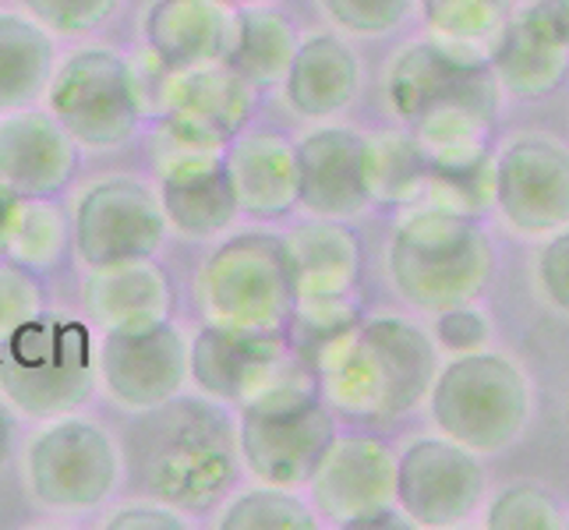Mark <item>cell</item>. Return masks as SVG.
<instances>
[{
  "label": "cell",
  "instance_id": "3957f363",
  "mask_svg": "<svg viewBox=\"0 0 569 530\" xmlns=\"http://www.w3.org/2000/svg\"><path fill=\"white\" fill-rule=\"evenodd\" d=\"M439 371L436 343L397 316L365 319L322 376V397L347 418L392 421L415 410Z\"/></svg>",
  "mask_w": 569,
  "mask_h": 530
},
{
  "label": "cell",
  "instance_id": "6da1fadb",
  "mask_svg": "<svg viewBox=\"0 0 569 530\" xmlns=\"http://www.w3.org/2000/svg\"><path fill=\"white\" fill-rule=\"evenodd\" d=\"M499 92L488 50L442 36L403 47L386 71L389 107L415 124L428 163L485 149L499 117Z\"/></svg>",
  "mask_w": 569,
  "mask_h": 530
},
{
  "label": "cell",
  "instance_id": "7bdbcfd3",
  "mask_svg": "<svg viewBox=\"0 0 569 530\" xmlns=\"http://www.w3.org/2000/svg\"><path fill=\"white\" fill-rule=\"evenodd\" d=\"M8 449H11V414H8V407L0 403V467L8 460Z\"/></svg>",
  "mask_w": 569,
  "mask_h": 530
},
{
  "label": "cell",
  "instance_id": "ab89813d",
  "mask_svg": "<svg viewBox=\"0 0 569 530\" xmlns=\"http://www.w3.org/2000/svg\"><path fill=\"white\" fill-rule=\"evenodd\" d=\"M538 280L545 298L569 316V223L556 230V238L545 244L538 259Z\"/></svg>",
  "mask_w": 569,
  "mask_h": 530
},
{
  "label": "cell",
  "instance_id": "8d00e7d4",
  "mask_svg": "<svg viewBox=\"0 0 569 530\" xmlns=\"http://www.w3.org/2000/svg\"><path fill=\"white\" fill-rule=\"evenodd\" d=\"M43 311V287L32 277V269L18 262H0V340H8L26 322Z\"/></svg>",
  "mask_w": 569,
  "mask_h": 530
},
{
  "label": "cell",
  "instance_id": "f35d334b",
  "mask_svg": "<svg viewBox=\"0 0 569 530\" xmlns=\"http://www.w3.org/2000/svg\"><path fill=\"white\" fill-rule=\"evenodd\" d=\"M436 337L449 353H470V350H485L492 340V319L488 311L475 308V301H463L453 308L436 311Z\"/></svg>",
  "mask_w": 569,
  "mask_h": 530
},
{
  "label": "cell",
  "instance_id": "4fadbf2b",
  "mask_svg": "<svg viewBox=\"0 0 569 530\" xmlns=\"http://www.w3.org/2000/svg\"><path fill=\"white\" fill-rule=\"evenodd\" d=\"M298 358L290 353L283 329H233L206 326L188 347V376L209 400L251 403L272 386H280Z\"/></svg>",
  "mask_w": 569,
  "mask_h": 530
},
{
  "label": "cell",
  "instance_id": "f6af8a7d",
  "mask_svg": "<svg viewBox=\"0 0 569 530\" xmlns=\"http://www.w3.org/2000/svg\"><path fill=\"white\" fill-rule=\"evenodd\" d=\"M566 18H569V0H566Z\"/></svg>",
  "mask_w": 569,
  "mask_h": 530
},
{
  "label": "cell",
  "instance_id": "ba28073f",
  "mask_svg": "<svg viewBox=\"0 0 569 530\" xmlns=\"http://www.w3.org/2000/svg\"><path fill=\"white\" fill-rule=\"evenodd\" d=\"M47 103L74 146L110 152L134 139L146 117V89L128 57L107 47L71 53L47 86Z\"/></svg>",
  "mask_w": 569,
  "mask_h": 530
},
{
  "label": "cell",
  "instance_id": "d6986e66",
  "mask_svg": "<svg viewBox=\"0 0 569 530\" xmlns=\"http://www.w3.org/2000/svg\"><path fill=\"white\" fill-rule=\"evenodd\" d=\"M298 206L319 220H347L371 206L368 139L355 128H319L293 146Z\"/></svg>",
  "mask_w": 569,
  "mask_h": 530
},
{
  "label": "cell",
  "instance_id": "9a60e30c",
  "mask_svg": "<svg viewBox=\"0 0 569 530\" xmlns=\"http://www.w3.org/2000/svg\"><path fill=\"white\" fill-rule=\"evenodd\" d=\"M485 496V467L453 439H415L397 457V506L415 527H457Z\"/></svg>",
  "mask_w": 569,
  "mask_h": 530
},
{
  "label": "cell",
  "instance_id": "60d3db41",
  "mask_svg": "<svg viewBox=\"0 0 569 530\" xmlns=\"http://www.w3.org/2000/svg\"><path fill=\"white\" fill-rule=\"evenodd\" d=\"M103 527L110 530H142V527H156V530H184L188 520L178 517V509L170 506H124L117 509V513H110L103 520Z\"/></svg>",
  "mask_w": 569,
  "mask_h": 530
},
{
  "label": "cell",
  "instance_id": "7c38bea8",
  "mask_svg": "<svg viewBox=\"0 0 569 530\" xmlns=\"http://www.w3.org/2000/svg\"><path fill=\"white\" fill-rule=\"evenodd\" d=\"M96 371L110 397L128 410H149L178 397L188 379V343L170 319L110 326Z\"/></svg>",
  "mask_w": 569,
  "mask_h": 530
},
{
  "label": "cell",
  "instance_id": "8fae6325",
  "mask_svg": "<svg viewBox=\"0 0 569 530\" xmlns=\"http://www.w3.org/2000/svg\"><path fill=\"white\" fill-rule=\"evenodd\" d=\"M163 233L167 216L160 194L134 177H107L74 202L71 241L89 269L152 259Z\"/></svg>",
  "mask_w": 569,
  "mask_h": 530
},
{
  "label": "cell",
  "instance_id": "f1b7e54d",
  "mask_svg": "<svg viewBox=\"0 0 569 530\" xmlns=\"http://www.w3.org/2000/svg\"><path fill=\"white\" fill-rule=\"evenodd\" d=\"M298 50V32L277 11H241L233 14V32H230V50L223 64L238 71L244 82L254 89L283 82V74Z\"/></svg>",
  "mask_w": 569,
  "mask_h": 530
},
{
  "label": "cell",
  "instance_id": "e575fe53",
  "mask_svg": "<svg viewBox=\"0 0 569 530\" xmlns=\"http://www.w3.org/2000/svg\"><path fill=\"white\" fill-rule=\"evenodd\" d=\"M485 527H492V530H556V527H562V513L545 488H538L531 481H520V484L502 488V492L492 499Z\"/></svg>",
  "mask_w": 569,
  "mask_h": 530
},
{
  "label": "cell",
  "instance_id": "ffe728a7",
  "mask_svg": "<svg viewBox=\"0 0 569 530\" xmlns=\"http://www.w3.org/2000/svg\"><path fill=\"white\" fill-rule=\"evenodd\" d=\"M160 206L167 227L188 241H206L238 220V194L220 152L181 149L160 173Z\"/></svg>",
  "mask_w": 569,
  "mask_h": 530
},
{
  "label": "cell",
  "instance_id": "74e56055",
  "mask_svg": "<svg viewBox=\"0 0 569 530\" xmlns=\"http://www.w3.org/2000/svg\"><path fill=\"white\" fill-rule=\"evenodd\" d=\"M39 26L61 36H86L100 29L121 0H22Z\"/></svg>",
  "mask_w": 569,
  "mask_h": 530
},
{
  "label": "cell",
  "instance_id": "52a82bcc",
  "mask_svg": "<svg viewBox=\"0 0 569 530\" xmlns=\"http://www.w3.org/2000/svg\"><path fill=\"white\" fill-rule=\"evenodd\" d=\"M92 364L89 329L71 316L39 311L0 340V397L29 418H61L89 400Z\"/></svg>",
  "mask_w": 569,
  "mask_h": 530
},
{
  "label": "cell",
  "instance_id": "5bb4252c",
  "mask_svg": "<svg viewBox=\"0 0 569 530\" xmlns=\"http://www.w3.org/2000/svg\"><path fill=\"white\" fill-rule=\"evenodd\" d=\"M254 103V86L227 64L170 71L163 86V124L188 152H220L248 128Z\"/></svg>",
  "mask_w": 569,
  "mask_h": 530
},
{
  "label": "cell",
  "instance_id": "44dd1931",
  "mask_svg": "<svg viewBox=\"0 0 569 530\" xmlns=\"http://www.w3.org/2000/svg\"><path fill=\"white\" fill-rule=\"evenodd\" d=\"M78 146L53 113L14 110L0 121V181L18 194L50 199L71 184Z\"/></svg>",
  "mask_w": 569,
  "mask_h": 530
},
{
  "label": "cell",
  "instance_id": "277c9868",
  "mask_svg": "<svg viewBox=\"0 0 569 530\" xmlns=\"http://www.w3.org/2000/svg\"><path fill=\"white\" fill-rule=\"evenodd\" d=\"M496 272V248L481 220L442 209H415L389 241V280L418 311H442L475 301Z\"/></svg>",
  "mask_w": 569,
  "mask_h": 530
},
{
  "label": "cell",
  "instance_id": "ac0fdd59",
  "mask_svg": "<svg viewBox=\"0 0 569 530\" xmlns=\"http://www.w3.org/2000/svg\"><path fill=\"white\" fill-rule=\"evenodd\" d=\"M308 484L322 517L361 530L382 509L397 506V453L371 436L332 439Z\"/></svg>",
  "mask_w": 569,
  "mask_h": 530
},
{
  "label": "cell",
  "instance_id": "ee69618b",
  "mask_svg": "<svg viewBox=\"0 0 569 530\" xmlns=\"http://www.w3.org/2000/svg\"><path fill=\"white\" fill-rule=\"evenodd\" d=\"M223 4H254V0H223Z\"/></svg>",
  "mask_w": 569,
  "mask_h": 530
},
{
  "label": "cell",
  "instance_id": "b9f144b4",
  "mask_svg": "<svg viewBox=\"0 0 569 530\" xmlns=\"http://www.w3.org/2000/svg\"><path fill=\"white\" fill-rule=\"evenodd\" d=\"M22 202V194L14 188H8L0 181V259H4V248H8V233H11V223H14V209Z\"/></svg>",
  "mask_w": 569,
  "mask_h": 530
},
{
  "label": "cell",
  "instance_id": "d6a6232c",
  "mask_svg": "<svg viewBox=\"0 0 569 530\" xmlns=\"http://www.w3.org/2000/svg\"><path fill=\"white\" fill-rule=\"evenodd\" d=\"M513 11L517 0H421V14L431 36L475 43L485 50Z\"/></svg>",
  "mask_w": 569,
  "mask_h": 530
},
{
  "label": "cell",
  "instance_id": "30bf717a",
  "mask_svg": "<svg viewBox=\"0 0 569 530\" xmlns=\"http://www.w3.org/2000/svg\"><path fill=\"white\" fill-rule=\"evenodd\" d=\"M121 474V453L107 431L86 418H53L26 453V484L39 506L82 513L100 506Z\"/></svg>",
  "mask_w": 569,
  "mask_h": 530
},
{
  "label": "cell",
  "instance_id": "603a6c76",
  "mask_svg": "<svg viewBox=\"0 0 569 530\" xmlns=\"http://www.w3.org/2000/svg\"><path fill=\"white\" fill-rule=\"evenodd\" d=\"M358 86V53L340 36L316 32L293 50V61L283 74V100L298 117L322 121V117H337L355 103Z\"/></svg>",
  "mask_w": 569,
  "mask_h": 530
},
{
  "label": "cell",
  "instance_id": "8992f818",
  "mask_svg": "<svg viewBox=\"0 0 569 530\" xmlns=\"http://www.w3.org/2000/svg\"><path fill=\"white\" fill-rule=\"evenodd\" d=\"M332 439L337 421L322 403L319 376L301 361L280 386L241 407L238 457L262 484H308Z\"/></svg>",
  "mask_w": 569,
  "mask_h": 530
},
{
  "label": "cell",
  "instance_id": "4316f807",
  "mask_svg": "<svg viewBox=\"0 0 569 530\" xmlns=\"http://www.w3.org/2000/svg\"><path fill=\"white\" fill-rule=\"evenodd\" d=\"M53 39L26 14L0 11V113L32 107L53 78Z\"/></svg>",
  "mask_w": 569,
  "mask_h": 530
},
{
  "label": "cell",
  "instance_id": "2e32d148",
  "mask_svg": "<svg viewBox=\"0 0 569 530\" xmlns=\"http://www.w3.org/2000/svg\"><path fill=\"white\" fill-rule=\"evenodd\" d=\"M496 209L520 233H556L569 223V149L520 134L496 156Z\"/></svg>",
  "mask_w": 569,
  "mask_h": 530
},
{
  "label": "cell",
  "instance_id": "7a4b0ae2",
  "mask_svg": "<svg viewBox=\"0 0 569 530\" xmlns=\"http://www.w3.org/2000/svg\"><path fill=\"white\" fill-rule=\"evenodd\" d=\"M124 436L131 488L170 509H209L238 474V428L220 400L170 397Z\"/></svg>",
  "mask_w": 569,
  "mask_h": 530
},
{
  "label": "cell",
  "instance_id": "d4e9b609",
  "mask_svg": "<svg viewBox=\"0 0 569 530\" xmlns=\"http://www.w3.org/2000/svg\"><path fill=\"white\" fill-rule=\"evenodd\" d=\"M223 160L241 212L277 220L298 206V163H293V146L280 134L233 139Z\"/></svg>",
  "mask_w": 569,
  "mask_h": 530
},
{
  "label": "cell",
  "instance_id": "83f0119b",
  "mask_svg": "<svg viewBox=\"0 0 569 530\" xmlns=\"http://www.w3.org/2000/svg\"><path fill=\"white\" fill-rule=\"evenodd\" d=\"M365 322L361 308L350 301V293L337 298H301L293 301L287 316V347L301 364H308L316 376L340 358V350L350 343V337Z\"/></svg>",
  "mask_w": 569,
  "mask_h": 530
},
{
  "label": "cell",
  "instance_id": "cb8c5ba5",
  "mask_svg": "<svg viewBox=\"0 0 569 530\" xmlns=\"http://www.w3.org/2000/svg\"><path fill=\"white\" fill-rule=\"evenodd\" d=\"M293 298H337L361 277V244L340 220H311L283 233Z\"/></svg>",
  "mask_w": 569,
  "mask_h": 530
},
{
  "label": "cell",
  "instance_id": "9c48e42d",
  "mask_svg": "<svg viewBox=\"0 0 569 530\" xmlns=\"http://www.w3.org/2000/svg\"><path fill=\"white\" fill-rule=\"evenodd\" d=\"M199 301L212 326L283 329L298 301L283 238L238 233L220 244L199 272Z\"/></svg>",
  "mask_w": 569,
  "mask_h": 530
},
{
  "label": "cell",
  "instance_id": "1f68e13d",
  "mask_svg": "<svg viewBox=\"0 0 569 530\" xmlns=\"http://www.w3.org/2000/svg\"><path fill=\"white\" fill-rule=\"evenodd\" d=\"M68 241H71V223L64 209L53 206L50 199L22 194V202L14 209L4 259L26 269H50L61 262Z\"/></svg>",
  "mask_w": 569,
  "mask_h": 530
},
{
  "label": "cell",
  "instance_id": "484cf974",
  "mask_svg": "<svg viewBox=\"0 0 569 530\" xmlns=\"http://www.w3.org/2000/svg\"><path fill=\"white\" fill-rule=\"evenodd\" d=\"M86 304H89V316L100 319L110 329V326H128V322L167 319L173 293L160 266H152L149 259H134V262L89 269Z\"/></svg>",
  "mask_w": 569,
  "mask_h": 530
},
{
  "label": "cell",
  "instance_id": "d590c367",
  "mask_svg": "<svg viewBox=\"0 0 569 530\" xmlns=\"http://www.w3.org/2000/svg\"><path fill=\"white\" fill-rule=\"evenodd\" d=\"M332 26L350 36H386L407 22L415 0H319Z\"/></svg>",
  "mask_w": 569,
  "mask_h": 530
},
{
  "label": "cell",
  "instance_id": "f546056e",
  "mask_svg": "<svg viewBox=\"0 0 569 530\" xmlns=\"http://www.w3.org/2000/svg\"><path fill=\"white\" fill-rule=\"evenodd\" d=\"M421 199L463 220H485L488 209H496V156L485 146L449 160H431Z\"/></svg>",
  "mask_w": 569,
  "mask_h": 530
},
{
  "label": "cell",
  "instance_id": "7402d4cb",
  "mask_svg": "<svg viewBox=\"0 0 569 530\" xmlns=\"http://www.w3.org/2000/svg\"><path fill=\"white\" fill-rule=\"evenodd\" d=\"M146 47L167 74L223 64L233 14L223 0H152L146 11Z\"/></svg>",
  "mask_w": 569,
  "mask_h": 530
},
{
  "label": "cell",
  "instance_id": "836d02e7",
  "mask_svg": "<svg viewBox=\"0 0 569 530\" xmlns=\"http://www.w3.org/2000/svg\"><path fill=\"white\" fill-rule=\"evenodd\" d=\"M220 530H316L319 520L311 517V509L290 496L287 488L266 484V488H251V492L238 496L223 517L216 520Z\"/></svg>",
  "mask_w": 569,
  "mask_h": 530
},
{
  "label": "cell",
  "instance_id": "5b68a950",
  "mask_svg": "<svg viewBox=\"0 0 569 530\" xmlns=\"http://www.w3.org/2000/svg\"><path fill=\"white\" fill-rule=\"evenodd\" d=\"M431 421L446 439L478 457L513 446L531 418V382L506 353H457L428 389Z\"/></svg>",
  "mask_w": 569,
  "mask_h": 530
},
{
  "label": "cell",
  "instance_id": "4dcf8cb0",
  "mask_svg": "<svg viewBox=\"0 0 569 530\" xmlns=\"http://www.w3.org/2000/svg\"><path fill=\"white\" fill-rule=\"evenodd\" d=\"M428 184V156L407 131H382L368 139V188L379 206H415Z\"/></svg>",
  "mask_w": 569,
  "mask_h": 530
},
{
  "label": "cell",
  "instance_id": "e0dca14e",
  "mask_svg": "<svg viewBox=\"0 0 569 530\" xmlns=\"http://www.w3.org/2000/svg\"><path fill=\"white\" fill-rule=\"evenodd\" d=\"M488 68L499 89L517 100H541L569 74V18L566 0H535L506 18L488 43Z\"/></svg>",
  "mask_w": 569,
  "mask_h": 530
}]
</instances>
